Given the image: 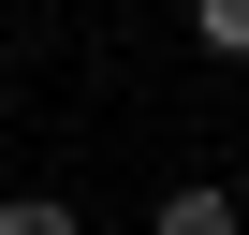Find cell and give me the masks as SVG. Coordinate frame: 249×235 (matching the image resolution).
<instances>
[{
    "instance_id": "cell-2",
    "label": "cell",
    "mask_w": 249,
    "mask_h": 235,
    "mask_svg": "<svg viewBox=\"0 0 249 235\" xmlns=\"http://www.w3.org/2000/svg\"><path fill=\"white\" fill-rule=\"evenodd\" d=\"M191 44L205 59H249V0H191Z\"/></svg>"
},
{
    "instance_id": "cell-3",
    "label": "cell",
    "mask_w": 249,
    "mask_h": 235,
    "mask_svg": "<svg viewBox=\"0 0 249 235\" xmlns=\"http://www.w3.org/2000/svg\"><path fill=\"white\" fill-rule=\"evenodd\" d=\"M0 235H73V206L59 191H0Z\"/></svg>"
},
{
    "instance_id": "cell-1",
    "label": "cell",
    "mask_w": 249,
    "mask_h": 235,
    "mask_svg": "<svg viewBox=\"0 0 249 235\" xmlns=\"http://www.w3.org/2000/svg\"><path fill=\"white\" fill-rule=\"evenodd\" d=\"M147 235H249V206H234L220 176H176V191L147 206Z\"/></svg>"
}]
</instances>
